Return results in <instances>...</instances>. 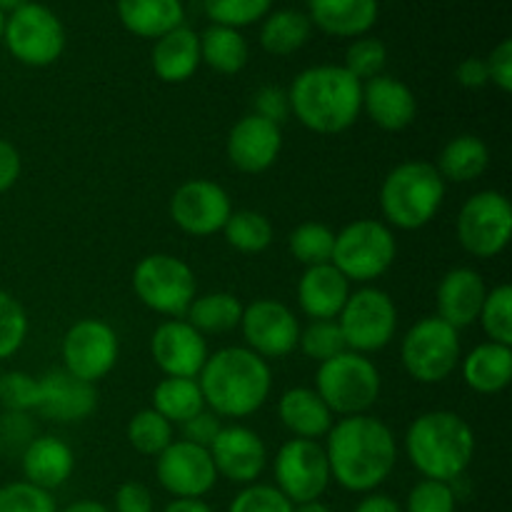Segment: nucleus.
Returning <instances> with one entry per match:
<instances>
[{
    "instance_id": "obj_1",
    "label": "nucleus",
    "mask_w": 512,
    "mask_h": 512,
    "mask_svg": "<svg viewBox=\"0 0 512 512\" xmlns=\"http://www.w3.org/2000/svg\"><path fill=\"white\" fill-rule=\"evenodd\" d=\"M323 448L330 478L348 493H375L398 465V440L393 430L368 413L335 420Z\"/></svg>"
},
{
    "instance_id": "obj_2",
    "label": "nucleus",
    "mask_w": 512,
    "mask_h": 512,
    "mask_svg": "<svg viewBox=\"0 0 512 512\" xmlns=\"http://www.w3.org/2000/svg\"><path fill=\"white\" fill-rule=\"evenodd\" d=\"M205 408L218 418H250L258 413L273 390L270 363L245 345H230L208 355L198 375Z\"/></svg>"
},
{
    "instance_id": "obj_3",
    "label": "nucleus",
    "mask_w": 512,
    "mask_h": 512,
    "mask_svg": "<svg viewBox=\"0 0 512 512\" xmlns=\"http://www.w3.org/2000/svg\"><path fill=\"white\" fill-rule=\"evenodd\" d=\"M290 115L318 135L353 128L363 113V83L343 65H313L298 73L288 88Z\"/></svg>"
},
{
    "instance_id": "obj_4",
    "label": "nucleus",
    "mask_w": 512,
    "mask_h": 512,
    "mask_svg": "<svg viewBox=\"0 0 512 512\" xmlns=\"http://www.w3.org/2000/svg\"><path fill=\"white\" fill-rule=\"evenodd\" d=\"M403 445L423 478L455 483L473 465L475 430L453 410H430L408 425Z\"/></svg>"
},
{
    "instance_id": "obj_5",
    "label": "nucleus",
    "mask_w": 512,
    "mask_h": 512,
    "mask_svg": "<svg viewBox=\"0 0 512 512\" xmlns=\"http://www.w3.org/2000/svg\"><path fill=\"white\" fill-rule=\"evenodd\" d=\"M445 203V180L428 160H405L380 185V213L388 228L420 230Z\"/></svg>"
},
{
    "instance_id": "obj_6",
    "label": "nucleus",
    "mask_w": 512,
    "mask_h": 512,
    "mask_svg": "<svg viewBox=\"0 0 512 512\" xmlns=\"http://www.w3.org/2000/svg\"><path fill=\"white\" fill-rule=\"evenodd\" d=\"M380 390H383V378L378 365L368 355L353 350H345L320 363L315 375V393L323 398L330 413L340 418L368 413L378 403Z\"/></svg>"
},
{
    "instance_id": "obj_7",
    "label": "nucleus",
    "mask_w": 512,
    "mask_h": 512,
    "mask_svg": "<svg viewBox=\"0 0 512 512\" xmlns=\"http://www.w3.org/2000/svg\"><path fill=\"white\" fill-rule=\"evenodd\" d=\"M398 240L383 220L360 218L335 233L330 263L348 278V283L370 285L383 278L395 263Z\"/></svg>"
},
{
    "instance_id": "obj_8",
    "label": "nucleus",
    "mask_w": 512,
    "mask_h": 512,
    "mask_svg": "<svg viewBox=\"0 0 512 512\" xmlns=\"http://www.w3.org/2000/svg\"><path fill=\"white\" fill-rule=\"evenodd\" d=\"M463 345L460 330L440 320L438 315H425L403 335L400 360L415 383L438 385L460 368Z\"/></svg>"
},
{
    "instance_id": "obj_9",
    "label": "nucleus",
    "mask_w": 512,
    "mask_h": 512,
    "mask_svg": "<svg viewBox=\"0 0 512 512\" xmlns=\"http://www.w3.org/2000/svg\"><path fill=\"white\" fill-rule=\"evenodd\" d=\"M133 293L153 313L168 320L183 318L198 295V280L185 260L170 253H153L135 265Z\"/></svg>"
},
{
    "instance_id": "obj_10",
    "label": "nucleus",
    "mask_w": 512,
    "mask_h": 512,
    "mask_svg": "<svg viewBox=\"0 0 512 512\" xmlns=\"http://www.w3.org/2000/svg\"><path fill=\"white\" fill-rule=\"evenodd\" d=\"M3 43L18 63L28 68H48L63 55L65 28L53 10L30 0L23 8L5 15Z\"/></svg>"
},
{
    "instance_id": "obj_11",
    "label": "nucleus",
    "mask_w": 512,
    "mask_h": 512,
    "mask_svg": "<svg viewBox=\"0 0 512 512\" xmlns=\"http://www.w3.org/2000/svg\"><path fill=\"white\" fill-rule=\"evenodd\" d=\"M340 333L353 353H378L393 343L398 333V308L385 290L375 285L350 293L338 315Z\"/></svg>"
},
{
    "instance_id": "obj_12",
    "label": "nucleus",
    "mask_w": 512,
    "mask_h": 512,
    "mask_svg": "<svg viewBox=\"0 0 512 512\" xmlns=\"http://www.w3.org/2000/svg\"><path fill=\"white\" fill-rule=\"evenodd\" d=\"M458 240L473 258H498L512 238V205L500 190L470 195L458 213Z\"/></svg>"
},
{
    "instance_id": "obj_13",
    "label": "nucleus",
    "mask_w": 512,
    "mask_h": 512,
    "mask_svg": "<svg viewBox=\"0 0 512 512\" xmlns=\"http://www.w3.org/2000/svg\"><path fill=\"white\" fill-rule=\"evenodd\" d=\"M273 475L275 488L293 505L320 500L333 483L328 455L320 440L290 438L280 445L273 460Z\"/></svg>"
},
{
    "instance_id": "obj_14",
    "label": "nucleus",
    "mask_w": 512,
    "mask_h": 512,
    "mask_svg": "<svg viewBox=\"0 0 512 512\" xmlns=\"http://www.w3.org/2000/svg\"><path fill=\"white\" fill-rule=\"evenodd\" d=\"M63 370L85 383H98L113 373L120 358V340L113 325L100 318H80L65 330L60 343Z\"/></svg>"
},
{
    "instance_id": "obj_15",
    "label": "nucleus",
    "mask_w": 512,
    "mask_h": 512,
    "mask_svg": "<svg viewBox=\"0 0 512 512\" xmlns=\"http://www.w3.org/2000/svg\"><path fill=\"white\" fill-rule=\"evenodd\" d=\"M245 348L263 360L288 358L298 350L300 320L285 303L273 298H258L243 308L240 318Z\"/></svg>"
},
{
    "instance_id": "obj_16",
    "label": "nucleus",
    "mask_w": 512,
    "mask_h": 512,
    "mask_svg": "<svg viewBox=\"0 0 512 512\" xmlns=\"http://www.w3.org/2000/svg\"><path fill=\"white\" fill-rule=\"evenodd\" d=\"M230 213H233L230 195L213 180H188L170 198V218L190 238H210L220 233Z\"/></svg>"
},
{
    "instance_id": "obj_17",
    "label": "nucleus",
    "mask_w": 512,
    "mask_h": 512,
    "mask_svg": "<svg viewBox=\"0 0 512 512\" xmlns=\"http://www.w3.org/2000/svg\"><path fill=\"white\" fill-rule=\"evenodd\" d=\"M155 478L173 498H205L218 485V470L208 448L180 438L155 458Z\"/></svg>"
},
{
    "instance_id": "obj_18",
    "label": "nucleus",
    "mask_w": 512,
    "mask_h": 512,
    "mask_svg": "<svg viewBox=\"0 0 512 512\" xmlns=\"http://www.w3.org/2000/svg\"><path fill=\"white\" fill-rule=\"evenodd\" d=\"M150 355L165 378H198L208 360V338L185 318H170L155 328Z\"/></svg>"
},
{
    "instance_id": "obj_19",
    "label": "nucleus",
    "mask_w": 512,
    "mask_h": 512,
    "mask_svg": "<svg viewBox=\"0 0 512 512\" xmlns=\"http://www.w3.org/2000/svg\"><path fill=\"white\" fill-rule=\"evenodd\" d=\"M208 450L218 478L243 485V488L258 483V478L268 468L265 440L245 425H223Z\"/></svg>"
},
{
    "instance_id": "obj_20",
    "label": "nucleus",
    "mask_w": 512,
    "mask_h": 512,
    "mask_svg": "<svg viewBox=\"0 0 512 512\" xmlns=\"http://www.w3.org/2000/svg\"><path fill=\"white\" fill-rule=\"evenodd\" d=\"M283 150V128L258 115H243L230 128L225 155L238 173L260 175L273 168Z\"/></svg>"
},
{
    "instance_id": "obj_21",
    "label": "nucleus",
    "mask_w": 512,
    "mask_h": 512,
    "mask_svg": "<svg viewBox=\"0 0 512 512\" xmlns=\"http://www.w3.org/2000/svg\"><path fill=\"white\" fill-rule=\"evenodd\" d=\"M40 395L35 413L50 423H83L98 408V388L75 378L68 370H48L38 378Z\"/></svg>"
},
{
    "instance_id": "obj_22",
    "label": "nucleus",
    "mask_w": 512,
    "mask_h": 512,
    "mask_svg": "<svg viewBox=\"0 0 512 512\" xmlns=\"http://www.w3.org/2000/svg\"><path fill=\"white\" fill-rule=\"evenodd\" d=\"M488 295L483 275L473 268H453L443 275L435 293V308L438 318L453 325L455 330L470 328L478 323L480 308Z\"/></svg>"
},
{
    "instance_id": "obj_23",
    "label": "nucleus",
    "mask_w": 512,
    "mask_h": 512,
    "mask_svg": "<svg viewBox=\"0 0 512 512\" xmlns=\"http://www.w3.org/2000/svg\"><path fill=\"white\" fill-rule=\"evenodd\" d=\"M363 110L385 133H403L418 115V98L403 80L383 73L363 83Z\"/></svg>"
},
{
    "instance_id": "obj_24",
    "label": "nucleus",
    "mask_w": 512,
    "mask_h": 512,
    "mask_svg": "<svg viewBox=\"0 0 512 512\" xmlns=\"http://www.w3.org/2000/svg\"><path fill=\"white\" fill-rule=\"evenodd\" d=\"M20 470H23L25 483L53 493V490L63 488L73 475V448L53 435H38L20 453Z\"/></svg>"
},
{
    "instance_id": "obj_25",
    "label": "nucleus",
    "mask_w": 512,
    "mask_h": 512,
    "mask_svg": "<svg viewBox=\"0 0 512 512\" xmlns=\"http://www.w3.org/2000/svg\"><path fill=\"white\" fill-rule=\"evenodd\" d=\"M350 293L348 278L333 263L305 268L298 280V305L310 320H338Z\"/></svg>"
},
{
    "instance_id": "obj_26",
    "label": "nucleus",
    "mask_w": 512,
    "mask_h": 512,
    "mask_svg": "<svg viewBox=\"0 0 512 512\" xmlns=\"http://www.w3.org/2000/svg\"><path fill=\"white\" fill-rule=\"evenodd\" d=\"M200 63V35L185 25L160 35L150 53L153 73L170 85L188 83L198 73Z\"/></svg>"
},
{
    "instance_id": "obj_27",
    "label": "nucleus",
    "mask_w": 512,
    "mask_h": 512,
    "mask_svg": "<svg viewBox=\"0 0 512 512\" xmlns=\"http://www.w3.org/2000/svg\"><path fill=\"white\" fill-rule=\"evenodd\" d=\"M310 23L333 38H363L378 23V0H308Z\"/></svg>"
},
{
    "instance_id": "obj_28",
    "label": "nucleus",
    "mask_w": 512,
    "mask_h": 512,
    "mask_svg": "<svg viewBox=\"0 0 512 512\" xmlns=\"http://www.w3.org/2000/svg\"><path fill=\"white\" fill-rule=\"evenodd\" d=\"M278 418L293 438L320 440L330 433L335 415L315 388H290L278 400Z\"/></svg>"
},
{
    "instance_id": "obj_29",
    "label": "nucleus",
    "mask_w": 512,
    "mask_h": 512,
    "mask_svg": "<svg viewBox=\"0 0 512 512\" xmlns=\"http://www.w3.org/2000/svg\"><path fill=\"white\" fill-rule=\"evenodd\" d=\"M465 385L478 395H498L512 383V348L500 343H480L460 358Z\"/></svg>"
},
{
    "instance_id": "obj_30",
    "label": "nucleus",
    "mask_w": 512,
    "mask_h": 512,
    "mask_svg": "<svg viewBox=\"0 0 512 512\" xmlns=\"http://www.w3.org/2000/svg\"><path fill=\"white\" fill-rule=\"evenodd\" d=\"M118 18L128 33L158 40L185 20L183 0H118Z\"/></svg>"
},
{
    "instance_id": "obj_31",
    "label": "nucleus",
    "mask_w": 512,
    "mask_h": 512,
    "mask_svg": "<svg viewBox=\"0 0 512 512\" xmlns=\"http://www.w3.org/2000/svg\"><path fill=\"white\" fill-rule=\"evenodd\" d=\"M490 168V150L483 138L463 133L448 140L438 155L435 170L445 183H473Z\"/></svg>"
},
{
    "instance_id": "obj_32",
    "label": "nucleus",
    "mask_w": 512,
    "mask_h": 512,
    "mask_svg": "<svg viewBox=\"0 0 512 512\" xmlns=\"http://www.w3.org/2000/svg\"><path fill=\"white\" fill-rule=\"evenodd\" d=\"M243 308L238 295L225 293V290H215V293L195 295L190 303L188 313L183 315L198 333L208 335H225L233 333L243 318Z\"/></svg>"
},
{
    "instance_id": "obj_33",
    "label": "nucleus",
    "mask_w": 512,
    "mask_h": 512,
    "mask_svg": "<svg viewBox=\"0 0 512 512\" xmlns=\"http://www.w3.org/2000/svg\"><path fill=\"white\" fill-rule=\"evenodd\" d=\"M250 48L240 30L210 25L200 35V60L220 75H238L248 65Z\"/></svg>"
},
{
    "instance_id": "obj_34",
    "label": "nucleus",
    "mask_w": 512,
    "mask_h": 512,
    "mask_svg": "<svg viewBox=\"0 0 512 512\" xmlns=\"http://www.w3.org/2000/svg\"><path fill=\"white\" fill-rule=\"evenodd\" d=\"M155 413L163 415L170 425H183L190 418L205 410L203 390H200L198 378H163L153 390Z\"/></svg>"
},
{
    "instance_id": "obj_35",
    "label": "nucleus",
    "mask_w": 512,
    "mask_h": 512,
    "mask_svg": "<svg viewBox=\"0 0 512 512\" xmlns=\"http://www.w3.org/2000/svg\"><path fill=\"white\" fill-rule=\"evenodd\" d=\"M310 33H313V23L305 13L275 10V13L265 15L263 28H260V45L265 53L285 58V55L298 53L310 40Z\"/></svg>"
},
{
    "instance_id": "obj_36",
    "label": "nucleus",
    "mask_w": 512,
    "mask_h": 512,
    "mask_svg": "<svg viewBox=\"0 0 512 512\" xmlns=\"http://www.w3.org/2000/svg\"><path fill=\"white\" fill-rule=\"evenodd\" d=\"M220 233L230 248L248 255L265 253L275 238L273 223L258 210H233Z\"/></svg>"
},
{
    "instance_id": "obj_37",
    "label": "nucleus",
    "mask_w": 512,
    "mask_h": 512,
    "mask_svg": "<svg viewBox=\"0 0 512 512\" xmlns=\"http://www.w3.org/2000/svg\"><path fill=\"white\" fill-rule=\"evenodd\" d=\"M128 443L135 453L145 455V458H158L165 448L175 440L173 425L163 418L160 413H155L153 408L138 410V413L130 418L128 428Z\"/></svg>"
},
{
    "instance_id": "obj_38",
    "label": "nucleus",
    "mask_w": 512,
    "mask_h": 512,
    "mask_svg": "<svg viewBox=\"0 0 512 512\" xmlns=\"http://www.w3.org/2000/svg\"><path fill=\"white\" fill-rule=\"evenodd\" d=\"M333 245L335 233L323 223H303L290 233L288 248L298 263L305 268H315V265H325L333 260Z\"/></svg>"
},
{
    "instance_id": "obj_39",
    "label": "nucleus",
    "mask_w": 512,
    "mask_h": 512,
    "mask_svg": "<svg viewBox=\"0 0 512 512\" xmlns=\"http://www.w3.org/2000/svg\"><path fill=\"white\" fill-rule=\"evenodd\" d=\"M478 323L483 325V333L488 335L490 343L512 348V288L508 283L488 290Z\"/></svg>"
},
{
    "instance_id": "obj_40",
    "label": "nucleus",
    "mask_w": 512,
    "mask_h": 512,
    "mask_svg": "<svg viewBox=\"0 0 512 512\" xmlns=\"http://www.w3.org/2000/svg\"><path fill=\"white\" fill-rule=\"evenodd\" d=\"M298 350L305 358L315 360V363H325V360L335 358V355L345 353L343 333H340L338 320H310L305 328H300Z\"/></svg>"
},
{
    "instance_id": "obj_41",
    "label": "nucleus",
    "mask_w": 512,
    "mask_h": 512,
    "mask_svg": "<svg viewBox=\"0 0 512 512\" xmlns=\"http://www.w3.org/2000/svg\"><path fill=\"white\" fill-rule=\"evenodd\" d=\"M203 8L213 25L240 30L263 20L273 8V0H203Z\"/></svg>"
},
{
    "instance_id": "obj_42",
    "label": "nucleus",
    "mask_w": 512,
    "mask_h": 512,
    "mask_svg": "<svg viewBox=\"0 0 512 512\" xmlns=\"http://www.w3.org/2000/svg\"><path fill=\"white\" fill-rule=\"evenodd\" d=\"M28 313L15 295L0 290V363L13 358L28 338Z\"/></svg>"
},
{
    "instance_id": "obj_43",
    "label": "nucleus",
    "mask_w": 512,
    "mask_h": 512,
    "mask_svg": "<svg viewBox=\"0 0 512 512\" xmlns=\"http://www.w3.org/2000/svg\"><path fill=\"white\" fill-rule=\"evenodd\" d=\"M385 65H388V48H385L383 40L378 38L363 35V38H355L353 43H350V48L345 50L343 68L348 70L350 75H355L360 83L383 75Z\"/></svg>"
},
{
    "instance_id": "obj_44",
    "label": "nucleus",
    "mask_w": 512,
    "mask_h": 512,
    "mask_svg": "<svg viewBox=\"0 0 512 512\" xmlns=\"http://www.w3.org/2000/svg\"><path fill=\"white\" fill-rule=\"evenodd\" d=\"M40 385L38 378L25 370H10L0 375V405L5 413H25L30 415L38 408Z\"/></svg>"
},
{
    "instance_id": "obj_45",
    "label": "nucleus",
    "mask_w": 512,
    "mask_h": 512,
    "mask_svg": "<svg viewBox=\"0 0 512 512\" xmlns=\"http://www.w3.org/2000/svg\"><path fill=\"white\" fill-rule=\"evenodd\" d=\"M455 508H458V493L453 483L423 478L410 488L403 512H455Z\"/></svg>"
},
{
    "instance_id": "obj_46",
    "label": "nucleus",
    "mask_w": 512,
    "mask_h": 512,
    "mask_svg": "<svg viewBox=\"0 0 512 512\" xmlns=\"http://www.w3.org/2000/svg\"><path fill=\"white\" fill-rule=\"evenodd\" d=\"M0 512H58V503L48 490L13 480L0 488Z\"/></svg>"
},
{
    "instance_id": "obj_47",
    "label": "nucleus",
    "mask_w": 512,
    "mask_h": 512,
    "mask_svg": "<svg viewBox=\"0 0 512 512\" xmlns=\"http://www.w3.org/2000/svg\"><path fill=\"white\" fill-rule=\"evenodd\" d=\"M228 512H293V503L275 485L253 483L235 495Z\"/></svg>"
},
{
    "instance_id": "obj_48",
    "label": "nucleus",
    "mask_w": 512,
    "mask_h": 512,
    "mask_svg": "<svg viewBox=\"0 0 512 512\" xmlns=\"http://www.w3.org/2000/svg\"><path fill=\"white\" fill-rule=\"evenodd\" d=\"M253 115L270 120L275 125H283L290 118L288 90H283L280 85H263L253 95Z\"/></svg>"
},
{
    "instance_id": "obj_49",
    "label": "nucleus",
    "mask_w": 512,
    "mask_h": 512,
    "mask_svg": "<svg viewBox=\"0 0 512 512\" xmlns=\"http://www.w3.org/2000/svg\"><path fill=\"white\" fill-rule=\"evenodd\" d=\"M488 65L490 83L500 90V93H512V40H500L493 48V53L485 58Z\"/></svg>"
},
{
    "instance_id": "obj_50",
    "label": "nucleus",
    "mask_w": 512,
    "mask_h": 512,
    "mask_svg": "<svg viewBox=\"0 0 512 512\" xmlns=\"http://www.w3.org/2000/svg\"><path fill=\"white\" fill-rule=\"evenodd\" d=\"M115 512H155V500L148 485L128 480L115 490Z\"/></svg>"
},
{
    "instance_id": "obj_51",
    "label": "nucleus",
    "mask_w": 512,
    "mask_h": 512,
    "mask_svg": "<svg viewBox=\"0 0 512 512\" xmlns=\"http://www.w3.org/2000/svg\"><path fill=\"white\" fill-rule=\"evenodd\" d=\"M220 428H223V423H220L218 415L208 408H205L203 413L195 415V418H190L188 423L180 425V430H183V440H188V443L193 445H200V448H210L213 440L218 438Z\"/></svg>"
},
{
    "instance_id": "obj_52",
    "label": "nucleus",
    "mask_w": 512,
    "mask_h": 512,
    "mask_svg": "<svg viewBox=\"0 0 512 512\" xmlns=\"http://www.w3.org/2000/svg\"><path fill=\"white\" fill-rule=\"evenodd\" d=\"M33 423H30V415L25 413H5L0 420V443L3 445H18L25 450V445L33 440ZM20 450V453H23Z\"/></svg>"
},
{
    "instance_id": "obj_53",
    "label": "nucleus",
    "mask_w": 512,
    "mask_h": 512,
    "mask_svg": "<svg viewBox=\"0 0 512 512\" xmlns=\"http://www.w3.org/2000/svg\"><path fill=\"white\" fill-rule=\"evenodd\" d=\"M23 173V158L10 140L0 138V195L8 193Z\"/></svg>"
},
{
    "instance_id": "obj_54",
    "label": "nucleus",
    "mask_w": 512,
    "mask_h": 512,
    "mask_svg": "<svg viewBox=\"0 0 512 512\" xmlns=\"http://www.w3.org/2000/svg\"><path fill=\"white\" fill-rule=\"evenodd\" d=\"M455 80L468 90H480L490 83L488 65L485 58H465L463 63L455 68Z\"/></svg>"
},
{
    "instance_id": "obj_55",
    "label": "nucleus",
    "mask_w": 512,
    "mask_h": 512,
    "mask_svg": "<svg viewBox=\"0 0 512 512\" xmlns=\"http://www.w3.org/2000/svg\"><path fill=\"white\" fill-rule=\"evenodd\" d=\"M353 512H403V505L385 493H368Z\"/></svg>"
},
{
    "instance_id": "obj_56",
    "label": "nucleus",
    "mask_w": 512,
    "mask_h": 512,
    "mask_svg": "<svg viewBox=\"0 0 512 512\" xmlns=\"http://www.w3.org/2000/svg\"><path fill=\"white\" fill-rule=\"evenodd\" d=\"M163 512H215L203 498H173Z\"/></svg>"
},
{
    "instance_id": "obj_57",
    "label": "nucleus",
    "mask_w": 512,
    "mask_h": 512,
    "mask_svg": "<svg viewBox=\"0 0 512 512\" xmlns=\"http://www.w3.org/2000/svg\"><path fill=\"white\" fill-rule=\"evenodd\" d=\"M58 512H110V508H108V505L100 503V500L85 498V500H75V503L65 505V508L58 510Z\"/></svg>"
},
{
    "instance_id": "obj_58",
    "label": "nucleus",
    "mask_w": 512,
    "mask_h": 512,
    "mask_svg": "<svg viewBox=\"0 0 512 512\" xmlns=\"http://www.w3.org/2000/svg\"><path fill=\"white\" fill-rule=\"evenodd\" d=\"M293 512H335V510L330 508L328 503H323V500H313V503L293 505Z\"/></svg>"
},
{
    "instance_id": "obj_59",
    "label": "nucleus",
    "mask_w": 512,
    "mask_h": 512,
    "mask_svg": "<svg viewBox=\"0 0 512 512\" xmlns=\"http://www.w3.org/2000/svg\"><path fill=\"white\" fill-rule=\"evenodd\" d=\"M30 0H0V13H13V10L23 8Z\"/></svg>"
},
{
    "instance_id": "obj_60",
    "label": "nucleus",
    "mask_w": 512,
    "mask_h": 512,
    "mask_svg": "<svg viewBox=\"0 0 512 512\" xmlns=\"http://www.w3.org/2000/svg\"><path fill=\"white\" fill-rule=\"evenodd\" d=\"M3 28H5V13H0V40H3Z\"/></svg>"
}]
</instances>
